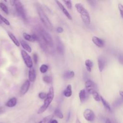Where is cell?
I'll use <instances>...</instances> for the list:
<instances>
[{
  "mask_svg": "<svg viewBox=\"0 0 123 123\" xmlns=\"http://www.w3.org/2000/svg\"><path fill=\"white\" fill-rule=\"evenodd\" d=\"M75 7L78 12L80 14L83 22L86 25L89 24L90 23L89 13L83 4L81 3H77L75 4Z\"/></svg>",
  "mask_w": 123,
  "mask_h": 123,
  "instance_id": "1",
  "label": "cell"
},
{
  "mask_svg": "<svg viewBox=\"0 0 123 123\" xmlns=\"http://www.w3.org/2000/svg\"><path fill=\"white\" fill-rule=\"evenodd\" d=\"M54 98V89L52 86L49 88V92L47 94V97L45 98L43 105L38 109L37 111L38 114H41L44 112L48 108L49 104L51 102Z\"/></svg>",
  "mask_w": 123,
  "mask_h": 123,
  "instance_id": "2",
  "label": "cell"
},
{
  "mask_svg": "<svg viewBox=\"0 0 123 123\" xmlns=\"http://www.w3.org/2000/svg\"><path fill=\"white\" fill-rule=\"evenodd\" d=\"M37 13L39 15V17L43 24L49 30L52 31L53 30V26L52 24L51 23L47 15L44 12L43 9L40 6L38 5L37 6Z\"/></svg>",
  "mask_w": 123,
  "mask_h": 123,
  "instance_id": "3",
  "label": "cell"
},
{
  "mask_svg": "<svg viewBox=\"0 0 123 123\" xmlns=\"http://www.w3.org/2000/svg\"><path fill=\"white\" fill-rule=\"evenodd\" d=\"M39 37L42 39V40L50 48L53 46V41L50 35L44 29L40 28L39 29Z\"/></svg>",
  "mask_w": 123,
  "mask_h": 123,
  "instance_id": "4",
  "label": "cell"
},
{
  "mask_svg": "<svg viewBox=\"0 0 123 123\" xmlns=\"http://www.w3.org/2000/svg\"><path fill=\"white\" fill-rule=\"evenodd\" d=\"M14 6L18 14L22 18V19H23L24 20H26V14L22 3L19 0H15Z\"/></svg>",
  "mask_w": 123,
  "mask_h": 123,
  "instance_id": "5",
  "label": "cell"
},
{
  "mask_svg": "<svg viewBox=\"0 0 123 123\" xmlns=\"http://www.w3.org/2000/svg\"><path fill=\"white\" fill-rule=\"evenodd\" d=\"M21 55L26 66L29 68H32L33 66V62L30 55L24 50H21Z\"/></svg>",
  "mask_w": 123,
  "mask_h": 123,
  "instance_id": "6",
  "label": "cell"
},
{
  "mask_svg": "<svg viewBox=\"0 0 123 123\" xmlns=\"http://www.w3.org/2000/svg\"><path fill=\"white\" fill-rule=\"evenodd\" d=\"M83 115L84 118L87 121L89 122L93 121L95 118V115L94 112L91 110L89 109H87L84 111Z\"/></svg>",
  "mask_w": 123,
  "mask_h": 123,
  "instance_id": "7",
  "label": "cell"
},
{
  "mask_svg": "<svg viewBox=\"0 0 123 123\" xmlns=\"http://www.w3.org/2000/svg\"><path fill=\"white\" fill-rule=\"evenodd\" d=\"M85 86L87 92L89 94H91L93 91H95V84L90 80H88L86 82Z\"/></svg>",
  "mask_w": 123,
  "mask_h": 123,
  "instance_id": "8",
  "label": "cell"
},
{
  "mask_svg": "<svg viewBox=\"0 0 123 123\" xmlns=\"http://www.w3.org/2000/svg\"><path fill=\"white\" fill-rule=\"evenodd\" d=\"M55 2L57 3V5L59 7L61 10L62 12L64 13V14L66 16V17L69 19V20H72V17L70 14V13L68 12V11L67 10V9L65 8V7L63 6V5L59 1L56 0Z\"/></svg>",
  "mask_w": 123,
  "mask_h": 123,
  "instance_id": "9",
  "label": "cell"
},
{
  "mask_svg": "<svg viewBox=\"0 0 123 123\" xmlns=\"http://www.w3.org/2000/svg\"><path fill=\"white\" fill-rule=\"evenodd\" d=\"M30 81L28 80H26L25 81L20 88V93L21 95L22 96L25 95L28 91L30 87Z\"/></svg>",
  "mask_w": 123,
  "mask_h": 123,
  "instance_id": "10",
  "label": "cell"
},
{
  "mask_svg": "<svg viewBox=\"0 0 123 123\" xmlns=\"http://www.w3.org/2000/svg\"><path fill=\"white\" fill-rule=\"evenodd\" d=\"M23 37L25 40L31 42H34L38 40V37L35 34L30 35L26 33H24Z\"/></svg>",
  "mask_w": 123,
  "mask_h": 123,
  "instance_id": "11",
  "label": "cell"
},
{
  "mask_svg": "<svg viewBox=\"0 0 123 123\" xmlns=\"http://www.w3.org/2000/svg\"><path fill=\"white\" fill-rule=\"evenodd\" d=\"M92 41L95 45L99 48H102L104 45V41L102 39L97 37L93 36L92 37Z\"/></svg>",
  "mask_w": 123,
  "mask_h": 123,
  "instance_id": "12",
  "label": "cell"
},
{
  "mask_svg": "<svg viewBox=\"0 0 123 123\" xmlns=\"http://www.w3.org/2000/svg\"><path fill=\"white\" fill-rule=\"evenodd\" d=\"M36 77V72L34 68L32 67V68H30L28 71V78L29 81L31 82H33L35 81Z\"/></svg>",
  "mask_w": 123,
  "mask_h": 123,
  "instance_id": "13",
  "label": "cell"
},
{
  "mask_svg": "<svg viewBox=\"0 0 123 123\" xmlns=\"http://www.w3.org/2000/svg\"><path fill=\"white\" fill-rule=\"evenodd\" d=\"M56 47L58 53L60 54H63L64 51V48L62 42L59 39L57 40Z\"/></svg>",
  "mask_w": 123,
  "mask_h": 123,
  "instance_id": "14",
  "label": "cell"
},
{
  "mask_svg": "<svg viewBox=\"0 0 123 123\" xmlns=\"http://www.w3.org/2000/svg\"><path fill=\"white\" fill-rule=\"evenodd\" d=\"M17 103V99L15 97H13L9 99L5 104L6 106L10 108L14 107Z\"/></svg>",
  "mask_w": 123,
  "mask_h": 123,
  "instance_id": "15",
  "label": "cell"
},
{
  "mask_svg": "<svg viewBox=\"0 0 123 123\" xmlns=\"http://www.w3.org/2000/svg\"><path fill=\"white\" fill-rule=\"evenodd\" d=\"M20 44L22 46V47H23V48L26 51H27V52H28L29 53L31 52L32 51V49L30 47V46L28 45V44H27L25 41H24V40H20Z\"/></svg>",
  "mask_w": 123,
  "mask_h": 123,
  "instance_id": "16",
  "label": "cell"
},
{
  "mask_svg": "<svg viewBox=\"0 0 123 123\" xmlns=\"http://www.w3.org/2000/svg\"><path fill=\"white\" fill-rule=\"evenodd\" d=\"M72 94V86L71 85H68L66 88L63 91V95L66 97H70Z\"/></svg>",
  "mask_w": 123,
  "mask_h": 123,
  "instance_id": "17",
  "label": "cell"
},
{
  "mask_svg": "<svg viewBox=\"0 0 123 123\" xmlns=\"http://www.w3.org/2000/svg\"><path fill=\"white\" fill-rule=\"evenodd\" d=\"M8 35L10 38V39L12 40V41L13 42V43L17 46V47H19L20 46V42L18 40V39L16 38L15 36L11 32H8Z\"/></svg>",
  "mask_w": 123,
  "mask_h": 123,
  "instance_id": "18",
  "label": "cell"
},
{
  "mask_svg": "<svg viewBox=\"0 0 123 123\" xmlns=\"http://www.w3.org/2000/svg\"><path fill=\"white\" fill-rule=\"evenodd\" d=\"M98 69L100 72H102L104 67V65H105V62L104 61V59H102V58H98Z\"/></svg>",
  "mask_w": 123,
  "mask_h": 123,
  "instance_id": "19",
  "label": "cell"
},
{
  "mask_svg": "<svg viewBox=\"0 0 123 123\" xmlns=\"http://www.w3.org/2000/svg\"><path fill=\"white\" fill-rule=\"evenodd\" d=\"M79 97L80 102L81 103H83L86 98V92L85 89H83L80 91L79 93Z\"/></svg>",
  "mask_w": 123,
  "mask_h": 123,
  "instance_id": "20",
  "label": "cell"
},
{
  "mask_svg": "<svg viewBox=\"0 0 123 123\" xmlns=\"http://www.w3.org/2000/svg\"><path fill=\"white\" fill-rule=\"evenodd\" d=\"M85 65L87 71L88 72H91L92 67L93 66V62L89 59H87L85 61Z\"/></svg>",
  "mask_w": 123,
  "mask_h": 123,
  "instance_id": "21",
  "label": "cell"
},
{
  "mask_svg": "<svg viewBox=\"0 0 123 123\" xmlns=\"http://www.w3.org/2000/svg\"><path fill=\"white\" fill-rule=\"evenodd\" d=\"M74 72L73 71H66L63 74V77L65 79H70L74 77Z\"/></svg>",
  "mask_w": 123,
  "mask_h": 123,
  "instance_id": "22",
  "label": "cell"
},
{
  "mask_svg": "<svg viewBox=\"0 0 123 123\" xmlns=\"http://www.w3.org/2000/svg\"><path fill=\"white\" fill-rule=\"evenodd\" d=\"M53 117V114H50L44 117L42 120H41L38 123H49L51 119Z\"/></svg>",
  "mask_w": 123,
  "mask_h": 123,
  "instance_id": "23",
  "label": "cell"
},
{
  "mask_svg": "<svg viewBox=\"0 0 123 123\" xmlns=\"http://www.w3.org/2000/svg\"><path fill=\"white\" fill-rule=\"evenodd\" d=\"M100 100L101 101L103 105H104V106L105 107V108L108 111H111V107L109 105V104L107 102V101L102 97L100 96Z\"/></svg>",
  "mask_w": 123,
  "mask_h": 123,
  "instance_id": "24",
  "label": "cell"
},
{
  "mask_svg": "<svg viewBox=\"0 0 123 123\" xmlns=\"http://www.w3.org/2000/svg\"><path fill=\"white\" fill-rule=\"evenodd\" d=\"M0 8L4 12V13L8 14L9 13V10L7 6L3 2L0 3Z\"/></svg>",
  "mask_w": 123,
  "mask_h": 123,
  "instance_id": "25",
  "label": "cell"
},
{
  "mask_svg": "<svg viewBox=\"0 0 123 123\" xmlns=\"http://www.w3.org/2000/svg\"><path fill=\"white\" fill-rule=\"evenodd\" d=\"M54 114L59 118L62 119L63 118V115L61 111L59 109H56L54 111Z\"/></svg>",
  "mask_w": 123,
  "mask_h": 123,
  "instance_id": "26",
  "label": "cell"
},
{
  "mask_svg": "<svg viewBox=\"0 0 123 123\" xmlns=\"http://www.w3.org/2000/svg\"><path fill=\"white\" fill-rule=\"evenodd\" d=\"M94 99L97 101H99L100 100V96L98 94V93L95 90L92 92L91 94Z\"/></svg>",
  "mask_w": 123,
  "mask_h": 123,
  "instance_id": "27",
  "label": "cell"
},
{
  "mask_svg": "<svg viewBox=\"0 0 123 123\" xmlns=\"http://www.w3.org/2000/svg\"><path fill=\"white\" fill-rule=\"evenodd\" d=\"M48 70V66L45 64H42L39 68V70L41 73H46Z\"/></svg>",
  "mask_w": 123,
  "mask_h": 123,
  "instance_id": "28",
  "label": "cell"
},
{
  "mask_svg": "<svg viewBox=\"0 0 123 123\" xmlns=\"http://www.w3.org/2000/svg\"><path fill=\"white\" fill-rule=\"evenodd\" d=\"M43 80L46 83L50 84V83H51V82L52 81V77L51 76L46 75V76H44L43 77Z\"/></svg>",
  "mask_w": 123,
  "mask_h": 123,
  "instance_id": "29",
  "label": "cell"
},
{
  "mask_svg": "<svg viewBox=\"0 0 123 123\" xmlns=\"http://www.w3.org/2000/svg\"><path fill=\"white\" fill-rule=\"evenodd\" d=\"M0 20L4 23L5 25H10V22H9V21L6 19L5 18H4L3 16H2L0 14Z\"/></svg>",
  "mask_w": 123,
  "mask_h": 123,
  "instance_id": "30",
  "label": "cell"
},
{
  "mask_svg": "<svg viewBox=\"0 0 123 123\" xmlns=\"http://www.w3.org/2000/svg\"><path fill=\"white\" fill-rule=\"evenodd\" d=\"M63 2L66 5V7L69 9H71L72 7V4L71 0H63Z\"/></svg>",
  "mask_w": 123,
  "mask_h": 123,
  "instance_id": "31",
  "label": "cell"
},
{
  "mask_svg": "<svg viewBox=\"0 0 123 123\" xmlns=\"http://www.w3.org/2000/svg\"><path fill=\"white\" fill-rule=\"evenodd\" d=\"M118 9L119 10V12H120V15H121V16L122 18L123 17V5L120 3L118 4Z\"/></svg>",
  "mask_w": 123,
  "mask_h": 123,
  "instance_id": "32",
  "label": "cell"
},
{
  "mask_svg": "<svg viewBox=\"0 0 123 123\" xmlns=\"http://www.w3.org/2000/svg\"><path fill=\"white\" fill-rule=\"evenodd\" d=\"M33 60L34 62V63L35 64H37L38 62V55L37 53H34L33 55Z\"/></svg>",
  "mask_w": 123,
  "mask_h": 123,
  "instance_id": "33",
  "label": "cell"
},
{
  "mask_svg": "<svg viewBox=\"0 0 123 123\" xmlns=\"http://www.w3.org/2000/svg\"><path fill=\"white\" fill-rule=\"evenodd\" d=\"M38 97L41 99H45L47 97V94L44 92H40L38 94Z\"/></svg>",
  "mask_w": 123,
  "mask_h": 123,
  "instance_id": "34",
  "label": "cell"
},
{
  "mask_svg": "<svg viewBox=\"0 0 123 123\" xmlns=\"http://www.w3.org/2000/svg\"><path fill=\"white\" fill-rule=\"evenodd\" d=\"M56 31H57V32H58V33H61L63 31V29L62 27H58L57 28Z\"/></svg>",
  "mask_w": 123,
  "mask_h": 123,
  "instance_id": "35",
  "label": "cell"
},
{
  "mask_svg": "<svg viewBox=\"0 0 123 123\" xmlns=\"http://www.w3.org/2000/svg\"><path fill=\"white\" fill-rule=\"evenodd\" d=\"M15 2V0H10V2L12 6L14 5Z\"/></svg>",
  "mask_w": 123,
  "mask_h": 123,
  "instance_id": "36",
  "label": "cell"
},
{
  "mask_svg": "<svg viewBox=\"0 0 123 123\" xmlns=\"http://www.w3.org/2000/svg\"><path fill=\"white\" fill-rule=\"evenodd\" d=\"M50 123H58L56 120H53L50 122Z\"/></svg>",
  "mask_w": 123,
  "mask_h": 123,
  "instance_id": "37",
  "label": "cell"
},
{
  "mask_svg": "<svg viewBox=\"0 0 123 123\" xmlns=\"http://www.w3.org/2000/svg\"><path fill=\"white\" fill-rule=\"evenodd\" d=\"M106 123H111V120L109 118H107L106 120Z\"/></svg>",
  "mask_w": 123,
  "mask_h": 123,
  "instance_id": "38",
  "label": "cell"
},
{
  "mask_svg": "<svg viewBox=\"0 0 123 123\" xmlns=\"http://www.w3.org/2000/svg\"><path fill=\"white\" fill-rule=\"evenodd\" d=\"M4 112V109L2 108H0V114Z\"/></svg>",
  "mask_w": 123,
  "mask_h": 123,
  "instance_id": "39",
  "label": "cell"
},
{
  "mask_svg": "<svg viewBox=\"0 0 123 123\" xmlns=\"http://www.w3.org/2000/svg\"><path fill=\"white\" fill-rule=\"evenodd\" d=\"M119 94L122 97L123 96V92L122 91H119Z\"/></svg>",
  "mask_w": 123,
  "mask_h": 123,
  "instance_id": "40",
  "label": "cell"
},
{
  "mask_svg": "<svg viewBox=\"0 0 123 123\" xmlns=\"http://www.w3.org/2000/svg\"><path fill=\"white\" fill-rule=\"evenodd\" d=\"M75 123H80V121L79 120V119H77L76 120V121H75Z\"/></svg>",
  "mask_w": 123,
  "mask_h": 123,
  "instance_id": "41",
  "label": "cell"
},
{
  "mask_svg": "<svg viewBox=\"0 0 123 123\" xmlns=\"http://www.w3.org/2000/svg\"><path fill=\"white\" fill-rule=\"evenodd\" d=\"M1 23H2V22H1V21L0 20V24H1Z\"/></svg>",
  "mask_w": 123,
  "mask_h": 123,
  "instance_id": "42",
  "label": "cell"
}]
</instances>
